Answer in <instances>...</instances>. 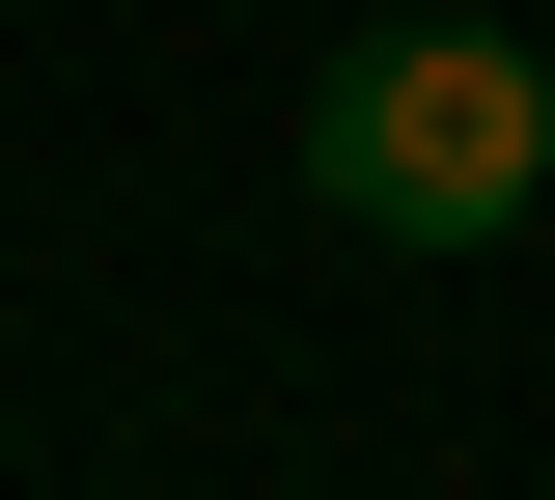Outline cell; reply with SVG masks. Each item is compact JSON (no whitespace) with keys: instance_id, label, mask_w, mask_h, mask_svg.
Here are the masks:
<instances>
[{"instance_id":"cell-1","label":"cell","mask_w":555,"mask_h":500,"mask_svg":"<svg viewBox=\"0 0 555 500\" xmlns=\"http://www.w3.org/2000/svg\"><path fill=\"white\" fill-rule=\"evenodd\" d=\"M306 195H334L361 251H500V222L555 195V56H500V28H361V56L306 84Z\"/></svg>"}]
</instances>
